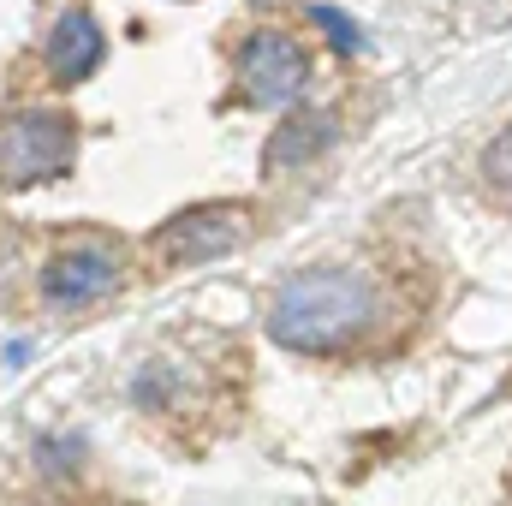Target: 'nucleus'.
Masks as SVG:
<instances>
[{"instance_id":"1","label":"nucleus","mask_w":512,"mask_h":506,"mask_svg":"<svg viewBox=\"0 0 512 506\" xmlns=\"http://www.w3.org/2000/svg\"><path fill=\"white\" fill-rule=\"evenodd\" d=\"M376 322V286L358 268H304L268 304V334L286 352H346Z\"/></svg>"},{"instance_id":"2","label":"nucleus","mask_w":512,"mask_h":506,"mask_svg":"<svg viewBox=\"0 0 512 506\" xmlns=\"http://www.w3.org/2000/svg\"><path fill=\"white\" fill-rule=\"evenodd\" d=\"M78 126L54 108H18L0 120V185H48L72 167Z\"/></svg>"},{"instance_id":"3","label":"nucleus","mask_w":512,"mask_h":506,"mask_svg":"<svg viewBox=\"0 0 512 506\" xmlns=\"http://www.w3.org/2000/svg\"><path fill=\"white\" fill-rule=\"evenodd\" d=\"M251 233V209L245 203H209V209H185L173 215L155 239L149 256L161 268H197V262H215V256H233Z\"/></svg>"},{"instance_id":"4","label":"nucleus","mask_w":512,"mask_h":506,"mask_svg":"<svg viewBox=\"0 0 512 506\" xmlns=\"http://www.w3.org/2000/svg\"><path fill=\"white\" fill-rule=\"evenodd\" d=\"M108 292H120V256L102 239H72L42 262V298L54 310H90Z\"/></svg>"},{"instance_id":"5","label":"nucleus","mask_w":512,"mask_h":506,"mask_svg":"<svg viewBox=\"0 0 512 506\" xmlns=\"http://www.w3.org/2000/svg\"><path fill=\"white\" fill-rule=\"evenodd\" d=\"M239 78H245V96L262 108H280L292 96H304L310 84V54L286 36V30H256L251 42L239 48Z\"/></svg>"},{"instance_id":"6","label":"nucleus","mask_w":512,"mask_h":506,"mask_svg":"<svg viewBox=\"0 0 512 506\" xmlns=\"http://www.w3.org/2000/svg\"><path fill=\"white\" fill-rule=\"evenodd\" d=\"M102 54H108V36L90 12H60V24L48 30V48H42L54 84H84L102 66Z\"/></svg>"},{"instance_id":"7","label":"nucleus","mask_w":512,"mask_h":506,"mask_svg":"<svg viewBox=\"0 0 512 506\" xmlns=\"http://www.w3.org/2000/svg\"><path fill=\"white\" fill-rule=\"evenodd\" d=\"M328 143H334V114H286L262 149V173H292V167L316 161Z\"/></svg>"},{"instance_id":"8","label":"nucleus","mask_w":512,"mask_h":506,"mask_svg":"<svg viewBox=\"0 0 512 506\" xmlns=\"http://www.w3.org/2000/svg\"><path fill=\"white\" fill-rule=\"evenodd\" d=\"M483 173H489V185H501V191H512V126L483 149Z\"/></svg>"},{"instance_id":"9","label":"nucleus","mask_w":512,"mask_h":506,"mask_svg":"<svg viewBox=\"0 0 512 506\" xmlns=\"http://www.w3.org/2000/svg\"><path fill=\"white\" fill-rule=\"evenodd\" d=\"M310 18H316V24H328V36H334V48H358V42H364V36H358V24H352L346 12H334V6H316Z\"/></svg>"}]
</instances>
